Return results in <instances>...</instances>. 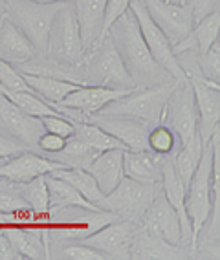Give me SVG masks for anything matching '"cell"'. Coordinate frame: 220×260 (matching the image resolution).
Listing matches in <instances>:
<instances>
[{"mask_svg": "<svg viewBox=\"0 0 220 260\" xmlns=\"http://www.w3.org/2000/svg\"><path fill=\"white\" fill-rule=\"evenodd\" d=\"M108 37L121 57L123 64L136 84V88H149V86H156V84L167 83L173 79L156 62L152 53L149 51L140 31V26L131 10H127L110 26Z\"/></svg>", "mask_w": 220, "mask_h": 260, "instance_id": "1", "label": "cell"}, {"mask_svg": "<svg viewBox=\"0 0 220 260\" xmlns=\"http://www.w3.org/2000/svg\"><path fill=\"white\" fill-rule=\"evenodd\" d=\"M66 2L4 0V17L26 35L39 55H48V42L53 17Z\"/></svg>", "mask_w": 220, "mask_h": 260, "instance_id": "2", "label": "cell"}, {"mask_svg": "<svg viewBox=\"0 0 220 260\" xmlns=\"http://www.w3.org/2000/svg\"><path fill=\"white\" fill-rule=\"evenodd\" d=\"M83 79L84 84L119 90H136V84L127 72L121 57L114 48L108 35L86 53L83 62Z\"/></svg>", "mask_w": 220, "mask_h": 260, "instance_id": "3", "label": "cell"}, {"mask_svg": "<svg viewBox=\"0 0 220 260\" xmlns=\"http://www.w3.org/2000/svg\"><path fill=\"white\" fill-rule=\"evenodd\" d=\"M176 84H178V81L171 79L167 83L149 86V88H136L123 98L108 103L107 107L99 112L125 114V116H132L145 121L149 125H156L164 119L165 107H167V101L176 88Z\"/></svg>", "mask_w": 220, "mask_h": 260, "instance_id": "4", "label": "cell"}, {"mask_svg": "<svg viewBox=\"0 0 220 260\" xmlns=\"http://www.w3.org/2000/svg\"><path fill=\"white\" fill-rule=\"evenodd\" d=\"M160 189V183H141L125 176L110 194L103 196V200L99 202V209L110 211L129 222L141 223Z\"/></svg>", "mask_w": 220, "mask_h": 260, "instance_id": "5", "label": "cell"}, {"mask_svg": "<svg viewBox=\"0 0 220 260\" xmlns=\"http://www.w3.org/2000/svg\"><path fill=\"white\" fill-rule=\"evenodd\" d=\"M48 57L59 64L79 68L84 62V48L72 2H66L53 17L48 42Z\"/></svg>", "mask_w": 220, "mask_h": 260, "instance_id": "6", "label": "cell"}, {"mask_svg": "<svg viewBox=\"0 0 220 260\" xmlns=\"http://www.w3.org/2000/svg\"><path fill=\"white\" fill-rule=\"evenodd\" d=\"M211 163H213V149H211V141H207L204 145V150H202L197 171L193 172L191 180L185 187V213H187L189 223L193 229V255H195V242H197L198 231L213 211Z\"/></svg>", "mask_w": 220, "mask_h": 260, "instance_id": "7", "label": "cell"}, {"mask_svg": "<svg viewBox=\"0 0 220 260\" xmlns=\"http://www.w3.org/2000/svg\"><path fill=\"white\" fill-rule=\"evenodd\" d=\"M129 10L134 15V19H136L138 26H140L141 35H143V41H145L147 48H149V51L152 53L156 62H158L174 81L187 83L185 72L182 70L178 59H176V55L173 53V44L169 42V39L164 35V31L152 22V19H150L145 10L143 0H131Z\"/></svg>", "mask_w": 220, "mask_h": 260, "instance_id": "8", "label": "cell"}, {"mask_svg": "<svg viewBox=\"0 0 220 260\" xmlns=\"http://www.w3.org/2000/svg\"><path fill=\"white\" fill-rule=\"evenodd\" d=\"M132 90H119V88H108V86H96V84H81L79 88L68 93L62 101L55 103L53 107L61 112L62 116L72 119L74 123L88 119L92 114L103 110L108 103L123 98Z\"/></svg>", "mask_w": 220, "mask_h": 260, "instance_id": "9", "label": "cell"}, {"mask_svg": "<svg viewBox=\"0 0 220 260\" xmlns=\"http://www.w3.org/2000/svg\"><path fill=\"white\" fill-rule=\"evenodd\" d=\"M152 22L158 26L171 44H178L193 31L191 4H174L169 0H143Z\"/></svg>", "mask_w": 220, "mask_h": 260, "instance_id": "10", "label": "cell"}, {"mask_svg": "<svg viewBox=\"0 0 220 260\" xmlns=\"http://www.w3.org/2000/svg\"><path fill=\"white\" fill-rule=\"evenodd\" d=\"M162 123L169 125L178 136L180 145H185L198 132V114L189 83H178L167 101Z\"/></svg>", "mask_w": 220, "mask_h": 260, "instance_id": "11", "label": "cell"}, {"mask_svg": "<svg viewBox=\"0 0 220 260\" xmlns=\"http://www.w3.org/2000/svg\"><path fill=\"white\" fill-rule=\"evenodd\" d=\"M88 121L114 136L127 150H149L147 134L152 125L145 121L125 114H107V112H96L88 117Z\"/></svg>", "mask_w": 220, "mask_h": 260, "instance_id": "12", "label": "cell"}, {"mask_svg": "<svg viewBox=\"0 0 220 260\" xmlns=\"http://www.w3.org/2000/svg\"><path fill=\"white\" fill-rule=\"evenodd\" d=\"M138 228H140V223L117 218L79 242H83V244H86V246H90V247H94V249L99 251L107 260L131 258V253H129V249H131V240H132V235L136 233Z\"/></svg>", "mask_w": 220, "mask_h": 260, "instance_id": "13", "label": "cell"}, {"mask_svg": "<svg viewBox=\"0 0 220 260\" xmlns=\"http://www.w3.org/2000/svg\"><path fill=\"white\" fill-rule=\"evenodd\" d=\"M198 114V134L206 145L218 130L220 123V84L207 79H187Z\"/></svg>", "mask_w": 220, "mask_h": 260, "instance_id": "14", "label": "cell"}, {"mask_svg": "<svg viewBox=\"0 0 220 260\" xmlns=\"http://www.w3.org/2000/svg\"><path fill=\"white\" fill-rule=\"evenodd\" d=\"M141 225L149 229L150 233H154L156 237L164 238L169 244H173V246L189 247L187 242H185V237H183V229L178 213L167 202L162 189H160V192L152 200V204L149 205L145 216L141 220Z\"/></svg>", "mask_w": 220, "mask_h": 260, "instance_id": "15", "label": "cell"}, {"mask_svg": "<svg viewBox=\"0 0 220 260\" xmlns=\"http://www.w3.org/2000/svg\"><path fill=\"white\" fill-rule=\"evenodd\" d=\"M0 128L19 140L26 149H37V141L46 130L41 117H33L0 92Z\"/></svg>", "mask_w": 220, "mask_h": 260, "instance_id": "16", "label": "cell"}, {"mask_svg": "<svg viewBox=\"0 0 220 260\" xmlns=\"http://www.w3.org/2000/svg\"><path fill=\"white\" fill-rule=\"evenodd\" d=\"M61 167H65L62 163L53 161L50 158H42V156L29 152V150H22V152L10 156V158H6L2 161V165H0V180L8 181L11 185H17V183H26V181L37 176L50 174V172Z\"/></svg>", "mask_w": 220, "mask_h": 260, "instance_id": "17", "label": "cell"}, {"mask_svg": "<svg viewBox=\"0 0 220 260\" xmlns=\"http://www.w3.org/2000/svg\"><path fill=\"white\" fill-rule=\"evenodd\" d=\"M4 233L20 258L41 260L50 258V233L44 223L41 225H4Z\"/></svg>", "mask_w": 220, "mask_h": 260, "instance_id": "18", "label": "cell"}, {"mask_svg": "<svg viewBox=\"0 0 220 260\" xmlns=\"http://www.w3.org/2000/svg\"><path fill=\"white\" fill-rule=\"evenodd\" d=\"M131 258L136 260H180L193 258V253L189 247L173 246L165 242L164 238L156 237L140 223V228L132 235L131 240Z\"/></svg>", "mask_w": 220, "mask_h": 260, "instance_id": "19", "label": "cell"}, {"mask_svg": "<svg viewBox=\"0 0 220 260\" xmlns=\"http://www.w3.org/2000/svg\"><path fill=\"white\" fill-rule=\"evenodd\" d=\"M75 19L79 26L81 41H83L84 57L94 46L103 41V19L107 0H74Z\"/></svg>", "mask_w": 220, "mask_h": 260, "instance_id": "20", "label": "cell"}, {"mask_svg": "<svg viewBox=\"0 0 220 260\" xmlns=\"http://www.w3.org/2000/svg\"><path fill=\"white\" fill-rule=\"evenodd\" d=\"M123 152H125V149L103 150L86 167V171L94 176L96 183H98L99 190L103 192V196L110 194L119 185V181L125 178V172H123Z\"/></svg>", "mask_w": 220, "mask_h": 260, "instance_id": "21", "label": "cell"}, {"mask_svg": "<svg viewBox=\"0 0 220 260\" xmlns=\"http://www.w3.org/2000/svg\"><path fill=\"white\" fill-rule=\"evenodd\" d=\"M37 55V50L26 35L4 17L0 22V59L19 68Z\"/></svg>", "mask_w": 220, "mask_h": 260, "instance_id": "22", "label": "cell"}, {"mask_svg": "<svg viewBox=\"0 0 220 260\" xmlns=\"http://www.w3.org/2000/svg\"><path fill=\"white\" fill-rule=\"evenodd\" d=\"M162 161H164V156H158L150 150H125L123 172L127 178L141 183H160Z\"/></svg>", "mask_w": 220, "mask_h": 260, "instance_id": "23", "label": "cell"}, {"mask_svg": "<svg viewBox=\"0 0 220 260\" xmlns=\"http://www.w3.org/2000/svg\"><path fill=\"white\" fill-rule=\"evenodd\" d=\"M46 187H48V196H50V214L57 213V211L68 209V207H81V209H88V211L99 209L98 205L88 202L81 192H77L70 183H66L61 178L46 174Z\"/></svg>", "mask_w": 220, "mask_h": 260, "instance_id": "24", "label": "cell"}, {"mask_svg": "<svg viewBox=\"0 0 220 260\" xmlns=\"http://www.w3.org/2000/svg\"><path fill=\"white\" fill-rule=\"evenodd\" d=\"M24 81L28 83V86L37 93L39 98L44 99L50 105L62 101V99L77 90L81 86L79 83H72V81L59 79V77H50V75H37V74H24ZM55 108V107H53Z\"/></svg>", "mask_w": 220, "mask_h": 260, "instance_id": "25", "label": "cell"}, {"mask_svg": "<svg viewBox=\"0 0 220 260\" xmlns=\"http://www.w3.org/2000/svg\"><path fill=\"white\" fill-rule=\"evenodd\" d=\"M50 174L55 178H61V180H65L66 183H70V185L74 187L77 192H81L86 200L92 202V204L99 207V202L103 200V192L99 190L94 176H92L86 169L61 167V169H55V171L50 172Z\"/></svg>", "mask_w": 220, "mask_h": 260, "instance_id": "26", "label": "cell"}, {"mask_svg": "<svg viewBox=\"0 0 220 260\" xmlns=\"http://www.w3.org/2000/svg\"><path fill=\"white\" fill-rule=\"evenodd\" d=\"M15 187L35 216H39L41 220L50 218V196H48L46 187V174L33 178L26 183H17Z\"/></svg>", "mask_w": 220, "mask_h": 260, "instance_id": "27", "label": "cell"}, {"mask_svg": "<svg viewBox=\"0 0 220 260\" xmlns=\"http://www.w3.org/2000/svg\"><path fill=\"white\" fill-rule=\"evenodd\" d=\"M202 150H204V143H202L200 134H195L191 140L187 141L185 145H182L173 158V167L178 174V178L183 181V185L187 187L189 180H191L193 172L197 171V165L200 161Z\"/></svg>", "mask_w": 220, "mask_h": 260, "instance_id": "28", "label": "cell"}, {"mask_svg": "<svg viewBox=\"0 0 220 260\" xmlns=\"http://www.w3.org/2000/svg\"><path fill=\"white\" fill-rule=\"evenodd\" d=\"M74 136L77 140L83 141L84 145H88L90 149L96 150L98 154L103 152V150H110V149H125L114 136L105 132L101 126H98L96 123H92V121H77V123H75Z\"/></svg>", "mask_w": 220, "mask_h": 260, "instance_id": "29", "label": "cell"}, {"mask_svg": "<svg viewBox=\"0 0 220 260\" xmlns=\"http://www.w3.org/2000/svg\"><path fill=\"white\" fill-rule=\"evenodd\" d=\"M98 156L96 150H92L88 145H84L81 140H77L75 136L68 138L59 152L50 154L48 158L53 159V161L62 163L65 167H79V169H86L88 163Z\"/></svg>", "mask_w": 220, "mask_h": 260, "instance_id": "30", "label": "cell"}, {"mask_svg": "<svg viewBox=\"0 0 220 260\" xmlns=\"http://www.w3.org/2000/svg\"><path fill=\"white\" fill-rule=\"evenodd\" d=\"M147 147L150 152L158 156H174L176 150L182 147L178 141V136L174 134V130L165 123H156L149 128L147 134Z\"/></svg>", "mask_w": 220, "mask_h": 260, "instance_id": "31", "label": "cell"}, {"mask_svg": "<svg viewBox=\"0 0 220 260\" xmlns=\"http://www.w3.org/2000/svg\"><path fill=\"white\" fill-rule=\"evenodd\" d=\"M218 31H220V13L207 15L202 20H198L195 26H193L191 37L195 41V46H197L198 53H206L211 48L218 44Z\"/></svg>", "mask_w": 220, "mask_h": 260, "instance_id": "32", "label": "cell"}, {"mask_svg": "<svg viewBox=\"0 0 220 260\" xmlns=\"http://www.w3.org/2000/svg\"><path fill=\"white\" fill-rule=\"evenodd\" d=\"M0 86L6 90H11V92H28V90H32L28 83L24 81L22 72L17 66L10 64L2 59H0Z\"/></svg>", "mask_w": 220, "mask_h": 260, "instance_id": "33", "label": "cell"}, {"mask_svg": "<svg viewBox=\"0 0 220 260\" xmlns=\"http://www.w3.org/2000/svg\"><path fill=\"white\" fill-rule=\"evenodd\" d=\"M53 256H55V258H68V260H107L99 251H96L94 247L86 246L83 242L68 244V246L61 247L59 253Z\"/></svg>", "mask_w": 220, "mask_h": 260, "instance_id": "34", "label": "cell"}, {"mask_svg": "<svg viewBox=\"0 0 220 260\" xmlns=\"http://www.w3.org/2000/svg\"><path fill=\"white\" fill-rule=\"evenodd\" d=\"M41 123L46 132L62 136L66 140L72 138L75 132V123L72 119H68L66 116H44L41 117Z\"/></svg>", "mask_w": 220, "mask_h": 260, "instance_id": "35", "label": "cell"}, {"mask_svg": "<svg viewBox=\"0 0 220 260\" xmlns=\"http://www.w3.org/2000/svg\"><path fill=\"white\" fill-rule=\"evenodd\" d=\"M24 211H32L19 190H4L0 189V213L2 214H17Z\"/></svg>", "mask_w": 220, "mask_h": 260, "instance_id": "36", "label": "cell"}, {"mask_svg": "<svg viewBox=\"0 0 220 260\" xmlns=\"http://www.w3.org/2000/svg\"><path fill=\"white\" fill-rule=\"evenodd\" d=\"M131 6V0H107V6H105V19H103V39L108 35V29L116 22Z\"/></svg>", "mask_w": 220, "mask_h": 260, "instance_id": "37", "label": "cell"}, {"mask_svg": "<svg viewBox=\"0 0 220 260\" xmlns=\"http://www.w3.org/2000/svg\"><path fill=\"white\" fill-rule=\"evenodd\" d=\"M65 143H66V138H62V136L52 134V132H44L37 141V149L50 156V154L59 152V150L65 147Z\"/></svg>", "mask_w": 220, "mask_h": 260, "instance_id": "38", "label": "cell"}, {"mask_svg": "<svg viewBox=\"0 0 220 260\" xmlns=\"http://www.w3.org/2000/svg\"><path fill=\"white\" fill-rule=\"evenodd\" d=\"M191 11H193V22L197 24L207 15L215 13L220 8V0H191Z\"/></svg>", "mask_w": 220, "mask_h": 260, "instance_id": "39", "label": "cell"}, {"mask_svg": "<svg viewBox=\"0 0 220 260\" xmlns=\"http://www.w3.org/2000/svg\"><path fill=\"white\" fill-rule=\"evenodd\" d=\"M22 150H26V147L19 140H15L13 136L0 130V158H10V156H15Z\"/></svg>", "mask_w": 220, "mask_h": 260, "instance_id": "40", "label": "cell"}, {"mask_svg": "<svg viewBox=\"0 0 220 260\" xmlns=\"http://www.w3.org/2000/svg\"><path fill=\"white\" fill-rule=\"evenodd\" d=\"M33 2H44V4H48V2H74V0H33Z\"/></svg>", "mask_w": 220, "mask_h": 260, "instance_id": "41", "label": "cell"}, {"mask_svg": "<svg viewBox=\"0 0 220 260\" xmlns=\"http://www.w3.org/2000/svg\"><path fill=\"white\" fill-rule=\"evenodd\" d=\"M4 19V0H0V22Z\"/></svg>", "mask_w": 220, "mask_h": 260, "instance_id": "42", "label": "cell"}, {"mask_svg": "<svg viewBox=\"0 0 220 260\" xmlns=\"http://www.w3.org/2000/svg\"><path fill=\"white\" fill-rule=\"evenodd\" d=\"M169 2H174V4H189L191 0H169Z\"/></svg>", "mask_w": 220, "mask_h": 260, "instance_id": "43", "label": "cell"}, {"mask_svg": "<svg viewBox=\"0 0 220 260\" xmlns=\"http://www.w3.org/2000/svg\"><path fill=\"white\" fill-rule=\"evenodd\" d=\"M4 159H6V158H0V165H2V161H4Z\"/></svg>", "mask_w": 220, "mask_h": 260, "instance_id": "44", "label": "cell"}]
</instances>
